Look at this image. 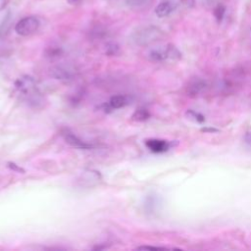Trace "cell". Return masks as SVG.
I'll list each match as a JSON object with an SVG mask.
<instances>
[{"label": "cell", "instance_id": "cell-1", "mask_svg": "<svg viewBox=\"0 0 251 251\" xmlns=\"http://www.w3.org/2000/svg\"><path fill=\"white\" fill-rule=\"evenodd\" d=\"M15 86H16L18 92L29 104H31L33 106H37L42 102L41 93H40L33 77H31L29 75L22 76L16 81Z\"/></svg>", "mask_w": 251, "mask_h": 251}, {"label": "cell", "instance_id": "cell-2", "mask_svg": "<svg viewBox=\"0 0 251 251\" xmlns=\"http://www.w3.org/2000/svg\"><path fill=\"white\" fill-rule=\"evenodd\" d=\"M164 36L163 31L154 25L143 26L136 29L132 35V41L139 46H147L156 41H159Z\"/></svg>", "mask_w": 251, "mask_h": 251}, {"label": "cell", "instance_id": "cell-3", "mask_svg": "<svg viewBox=\"0 0 251 251\" xmlns=\"http://www.w3.org/2000/svg\"><path fill=\"white\" fill-rule=\"evenodd\" d=\"M149 59L154 62H165V61H177L181 57L179 50L173 44H167L165 46L157 47L152 49L149 54Z\"/></svg>", "mask_w": 251, "mask_h": 251}, {"label": "cell", "instance_id": "cell-4", "mask_svg": "<svg viewBox=\"0 0 251 251\" xmlns=\"http://www.w3.org/2000/svg\"><path fill=\"white\" fill-rule=\"evenodd\" d=\"M39 20L34 16H27L21 19L15 25V30L19 35L28 36L33 34L39 27Z\"/></svg>", "mask_w": 251, "mask_h": 251}, {"label": "cell", "instance_id": "cell-5", "mask_svg": "<svg viewBox=\"0 0 251 251\" xmlns=\"http://www.w3.org/2000/svg\"><path fill=\"white\" fill-rule=\"evenodd\" d=\"M62 136L64 140L70 144L71 146L78 149H91L94 147L93 144L88 143L81 138H79L77 135H75L74 132H72L69 129H63L62 130Z\"/></svg>", "mask_w": 251, "mask_h": 251}, {"label": "cell", "instance_id": "cell-6", "mask_svg": "<svg viewBox=\"0 0 251 251\" xmlns=\"http://www.w3.org/2000/svg\"><path fill=\"white\" fill-rule=\"evenodd\" d=\"M74 70L67 66H55L50 69V75L60 80H71L74 77Z\"/></svg>", "mask_w": 251, "mask_h": 251}, {"label": "cell", "instance_id": "cell-7", "mask_svg": "<svg viewBox=\"0 0 251 251\" xmlns=\"http://www.w3.org/2000/svg\"><path fill=\"white\" fill-rule=\"evenodd\" d=\"M176 8V3L173 0H163L155 8V14L159 18H165L174 12Z\"/></svg>", "mask_w": 251, "mask_h": 251}, {"label": "cell", "instance_id": "cell-8", "mask_svg": "<svg viewBox=\"0 0 251 251\" xmlns=\"http://www.w3.org/2000/svg\"><path fill=\"white\" fill-rule=\"evenodd\" d=\"M148 149L154 153H163L169 150L170 143L163 139H157V138H151L146 140L145 142Z\"/></svg>", "mask_w": 251, "mask_h": 251}, {"label": "cell", "instance_id": "cell-9", "mask_svg": "<svg viewBox=\"0 0 251 251\" xmlns=\"http://www.w3.org/2000/svg\"><path fill=\"white\" fill-rule=\"evenodd\" d=\"M206 88H207V83L204 80L200 78H195L189 82L187 86V92L190 96H196L204 92Z\"/></svg>", "mask_w": 251, "mask_h": 251}, {"label": "cell", "instance_id": "cell-10", "mask_svg": "<svg viewBox=\"0 0 251 251\" xmlns=\"http://www.w3.org/2000/svg\"><path fill=\"white\" fill-rule=\"evenodd\" d=\"M129 101H130V99L126 95H121V94L114 95L111 97V99L108 103V106L111 109H120V108L126 106L129 103Z\"/></svg>", "mask_w": 251, "mask_h": 251}, {"label": "cell", "instance_id": "cell-11", "mask_svg": "<svg viewBox=\"0 0 251 251\" xmlns=\"http://www.w3.org/2000/svg\"><path fill=\"white\" fill-rule=\"evenodd\" d=\"M12 23H13L12 14H11V12H7L5 17L3 18L2 23L0 24V39L5 38L9 34V32L11 30Z\"/></svg>", "mask_w": 251, "mask_h": 251}, {"label": "cell", "instance_id": "cell-12", "mask_svg": "<svg viewBox=\"0 0 251 251\" xmlns=\"http://www.w3.org/2000/svg\"><path fill=\"white\" fill-rule=\"evenodd\" d=\"M92 180L95 184L100 180V175L99 173L97 172H92V171H88V172H84L82 175H81V177L79 178V182L82 184V185H87V186H92V183L91 181Z\"/></svg>", "mask_w": 251, "mask_h": 251}, {"label": "cell", "instance_id": "cell-13", "mask_svg": "<svg viewBox=\"0 0 251 251\" xmlns=\"http://www.w3.org/2000/svg\"><path fill=\"white\" fill-rule=\"evenodd\" d=\"M158 203V198L155 195H148L144 203V208L147 212L153 213L157 209Z\"/></svg>", "mask_w": 251, "mask_h": 251}, {"label": "cell", "instance_id": "cell-14", "mask_svg": "<svg viewBox=\"0 0 251 251\" xmlns=\"http://www.w3.org/2000/svg\"><path fill=\"white\" fill-rule=\"evenodd\" d=\"M150 117V113L146 108H138L132 115V120L137 122H144L148 120Z\"/></svg>", "mask_w": 251, "mask_h": 251}, {"label": "cell", "instance_id": "cell-15", "mask_svg": "<svg viewBox=\"0 0 251 251\" xmlns=\"http://www.w3.org/2000/svg\"><path fill=\"white\" fill-rule=\"evenodd\" d=\"M63 54V50L61 47L58 46H51L46 50V57L54 59L59 58Z\"/></svg>", "mask_w": 251, "mask_h": 251}, {"label": "cell", "instance_id": "cell-16", "mask_svg": "<svg viewBox=\"0 0 251 251\" xmlns=\"http://www.w3.org/2000/svg\"><path fill=\"white\" fill-rule=\"evenodd\" d=\"M225 12H226V7L223 4H218L215 7V9H214V16H215V18H216L218 23H220L223 20Z\"/></svg>", "mask_w": 251, "mask_h": 251}, {"label": "cell", "instance_id": "cell-17", "mask_svg": "<svg viewBox=\"0 0 251 251\" xmlns=\"http://www.w3.org/2000/svg\"><path fill=\"white\" fill-rule=\"evenodd\" d=\"M186 115H187V117L190 120H192V121H194L196 123H200L201 124V123H203L205 121V118H204L203 115H201L200 113H197V112H195L193 110H188L186 112Z\"/></svg>", "mask_w": 251, "mask_h": 251}, {"label": "cell", "instance_id": "cell-18", "mask_svg": "<svg viewBox=\"0 0 251 251\" xmlns=\"http://www.w3.org/2000/svg\"><path fill=\"white\" fill-rule=\"evenodd\" d=\"M152 0H125L126 4L129 7H141L147 5Z\"/></svg>", "mask_w": 251, "mask_h": 251}, {"label": "cell", "instance_id": "cell-19", "mask_svg": "<svg viewBox=\"0 0 251 251\" xmlns=\"http://www.w3.org/2000/svg\"><path fill=\"white\" fill-rule=\"evenodd\" d=\"M106 49H107V53H108V54L114 55V54H116V53L119 51V46H118L116 43L111 42V43H108V44H107Z\"/></svg>", "mask_w": 251, "mask_h": 251}, {"label": "cell", "instance_id": "cell-20", "mask_svg": "<svg viewBox=\"0 0 251 251\" xmlns=\"http://www.w3.org/2000/svg\"><path fill=\"white\" fill-rule=\"evenodd\" d=\"M244 140L245 143L248 144L249 146H251V129H249L248 131H246L245 135H244Z\"/></svg>", "mask_w": 251, "mask_h": 251}, {"label": "cell", "instance_id": "cell-21", "mask_svg": "<svg viewBox=\"0 0 251 251\" xmlns=\"http://www.w3.org/2000/svg\"><path fill=\"white\" fill-rule=\"evenodd\" d=\"M180 1H181V3H182L184 6H186V7H188V8L193 7V6H194V3H195L194 0H180Z\"/></svg>", "mask_w": 251, "mask_h": 251}, {"label": "cell", "instance_id": "cell-22", "mask_svg": "<svg viewBox=\"0 0 251 251\" xmlns=\"http://www.w3.org/2000/svg\"><path fill=\"white\" fill-rule=\"evenodd\" d=\"M9 1L10 0H0V12L7 7V5L9 4Z\"/></svg>", "mask_w": 251, "mask_h": 251}, {"label": "cell", "instance_id": "cell-23", "mask_svg": "<svg viewBox=\"0 0 251 251\" xmlns=\"http://www.w3.org/2000/svg\"><path fill=\"white\" fill-rule=\"evenodd\" d=\"M138 249H162L161 247H154V246H140Z\"/></svg>", "mask_w": 251, "mask_h": 251}, {"label": "cell", "instance_id": "cell-24", "mask_svg": "<svg viewBox=\"0 0 251 251\" xmlns=\"http://www.w3.org/2000/svg\"><path fill=\"white\" fill-rule=\"evenodd\" d=\"M67 1H68V3L71 4V5H77V4H79L82 0H67Z\"/></svg>", "mask_w": 251, "mask_h": 251}]
</instances>
